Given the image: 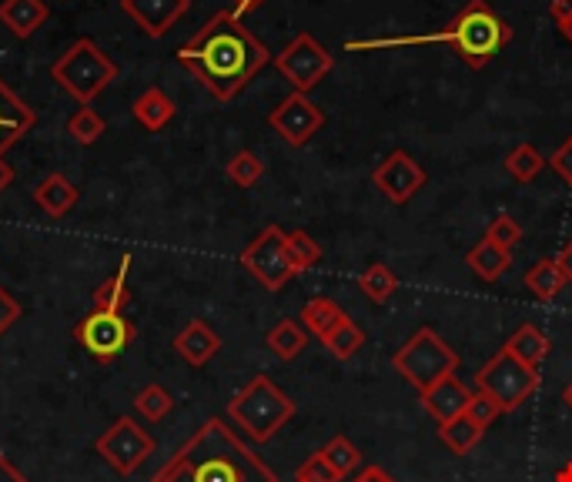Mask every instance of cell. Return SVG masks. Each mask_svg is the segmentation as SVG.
I'll list each match as a JSON object with an SVG mask.
<instances>
[{"mask_svg": "<svg viewBox=\"0 0 572 482\" xmlns=\"http://www.w3.org/2000/svg\"><path fill=\"white\" fill-rule=\"evenodd\" d=\"M549 168H552L565 185H572V138H565V141L549 154Z\"/></svg>", "mask_w": 572, "mask_h": 482, "instance_id": "40", "label": "cell"}, {"mask_svg": "<svg viewBox=\"0 0 572 482\" xmlns=\"http://www.w3.org/2000/svg\"><path fill=\"white\" fill-rule=\"evenodd\" d=\"M95 452L118 472V475H131L138 472L151 456H154V439L131 419L121 416L111 423V429H105L95 439Z\"/></svg>", "mask_w": 572, "mask_h": 482, "instance_id": "11", "label": "cell"}, {"mask_svg": "<svg viewBox=\"0 0 572 482\" xmlns=\"http://www.w3.org/2000/svg\"><path fill=\"white\" fill-rule=\"evenodd\" d=\"M355 482H395L382 465H369V469H362L359 475H355Z\"/></svg>", "mask_w": 572, "mask_h": 482, "instance_id": "44", "label": "cell"}, {"mask_svg": "<svg viewBox=\"0 0 572 482\" xmlns=\"http://www.w3.org/2000/svg\"><path fill=\"white\" fill-rule=\"evenodd\" d=\"M419 398H422L426 413L442 426V423H449V419H455V416H465L472 392L459 382V375H446L439 385H432V388L422 392Z\"/></svg>", "mask_w": 572, "mask_h": 482, "instance_id": "16", "label": "cell"}, {"mask_svg": "<svg viewBox=\"0 0 572 482\" xmlns=\"http://www.w3.org/2000/svg\"><path fill=\"white\" fill-rule=\"evenodd\" d=\"M134 409L141 419L147 423H161V419H168L172 409H175V395L165 388V385H157V382H147L138 395H134Z\"/></svg>", "mask_w": 572, "mask_h": 482, "instance_id": "27", "label": "cell"}, {"mask_svg": "<svg viewBox=\"0 0 572 482\" xmlns=\"http://www.w3.org/2000/svg\"><path fill=\"white\" fill-rule=\"evenodd\" d=\"M295 482H342V479L329 469V462H324V459L315 452V456H308V459L295 469Z\"/></svg>", "mask_w": 572, "mask_h": 482, "instance_id": "38", "label": "cell"}, {"mask_svg": "<svg viewBox=\"0 0 572 482\" xmlns=\"http://www.w3.org/2000/svg\"><path fill=\"white\" fill-rule=\"evenodd\" d=\"M565 285H569V282H565L562 269L556 265V259H542V262H536V265L526 272V288H529L539 302H552Z\"/></svg>", "mask_w": 572, "mask_h": 482, "instance_id": "24", "label": "cell"}, {"mask_svg": "<svg viewBox=\"0 0 572 482\" xmlns=\"http://www.w3.org/2000/svg\"><path fill=\"white\" fill-rule=\"evenodd\" d=\"M175 111L178 105L161 91V88H147L138 95V101L131 105V114L134 121L144 128V131H161V128H168L175 121Z\"/></svg>", "mask_w": 572, "mask_h": 482, "instance_id": "19", "label": "cell"}, {"mask_svg": "<svg viewBox=\"0 0 572 482\" xmlns=\"http://www.w3.org/2000/svg\"><path fill=\"white\" fill-rule=\"evenodd\" d=\"M14 185V168L8 165L4 157H0V191H8Z\"/></svg>", "mask_w": 572, "mask_h": 482, "instance_id": "46", "label": "cell"}, {"mask_svg": "<svg viewBox=\"0 0 572 482\" xmlns=\"http://www.w3.org/2000/svg\"><path fill=\"white\" fill-rule=\"evenodd\" d=\"M465 416H469V419H472L475 426L488 429V426H493V423H496V419L503 416V409H499V402H496V398H488L485 392H472Z\"/></svg>", "mask_w": 572, "mask_h": 482, "instance_id": "37", "label": "cell"}, {"mask_svg": "<svg viewBox=\"0 0 572 482\" xmlns=\"http://www.w3.org/2000/svg\"><path fill=\"white\" fill-rule=\"evenodd\" d=\"M108 131V124H105V118L95 111V108H88V105H80L70 118H67V134L77 141V144H95L101 134Z\"/></svg>", "mask_w": 572, "mask_h": 482, "instance_id": "35", "label": "cell"}, {"mask_svg": "<svg viewBox=\"0 0 572 482\" xmlns=\"http://www.w3.org/2000/svg\"><path fill=\"white\" fill-rule=\"evenodd\" d=\"M482 426H475L469 416H455V419H449V423H442L439 426V439L455 452V456H465V452H472L475 446H479V439H482Z\"/></svg>", "mask_w": 572, "mask_h": 482, "instance_id": "29", "label": "cell"}, {"mask_svg": "<svg viewBox=\"0 0 572 482\" xmlns=\"http://www.w3.org/2000/svg\"><path fill=\"white\" fill-rule=\"evenodd\" d=\"M228 419L252 442L265 446L295 419V402L268 375H255L228 402Z\"/></svg>", "mask_w": 572, "mask_h": 482, "instance_id": "4", "label": "cell"}, {"mask_svg": "<svg viewBox=\"0 0 572 482\" xmlns=\"http://www.w3.org/2000/svg\"><path fill=\"white\" fill-rule=\"evenodd\" d=\"M475 388L499 402L503 413H516L539 388V369L516 359L506 346L475 372Z\"/></svg>", "mask_w": 572, "mask_h": 482, "instance_id": "7", "label": "cell"}, {"mask_svg": "<svg viewBox=\"0 0 572 482\" xmlns=\"http://www.w3.org/2000/svg\"><path fill=\"white\" fill-rule=\"evenodd\" d=\"M395 372L413 385L419 395L429 392L432 385H439L446 375H455L459 369V355L455 349L439 339V332L432 329H419L413 339H408L395 355H392Z\"/></svg>", "mask_w": 572, "mask_h": 482, "instance_id": "6", "label": "cell"}, {"mask_svg": "<svg viewBox=\"0 0 572 482\" xmlns=\"http://www.w3.org/2000/svg\"><path fill=\"white\" fill-rule=\"evenodd\" d=\"M265 346L272 349V355L278 362H292V359H298L308 349V332L298 326L295 318H282L278 326L265 336Z\"/></svg>", "mask_w": 572, "mask_h": 482, "instance_id": "23", "label": "cell"}, {"mask_svg": "<svg viewBox=\"0 0 572 482\" xmlns=\"http://www.w3.org/2000/svg\"><path fill=\"white\" fill-rule=\"evenodd\" d=\"M426 182H429L426 168L408 151H402V147L388 151L378 161V165H375V172H372V185L392 205H408V201H413L426 188Z\"/></svg>", "mask_w": 572, "mask_h": 482, "instance_id": "12", "label": "cell"}, {"mask_svg": "<svg viewBox=\"0 0 572 482\" xmlns=\"http://www.w3.org/2000/svg\"><path fill=\"white\" fill-rule=\"evenodd\" d=\"M556 265L562 269L565 282L572 285V241H565V245L559 249V255H556Z\"/></svg>", "mask_w": 572, "mask_h": 482, "instance_id": "43", "label": "cell"}, {"mask_svg": "<svg viewBox=\"0 0 572 482\" xmlns=\"http://www.w3.org/2000/svg\"><path fill=\"white\" fill-rule=\"evenodd\" d=\"M134 326L128 321L124 311H108V308H91V315H85L74 326V339L80 342L95 362L111 365L114 359H121L131 342H134Z\"/></svg>", "mask_w": 572, "mask_h": 482, "instance_id": "8", "label": "cell"}, {"mask_svg": "<svg viewBox=\"0 0 572 482\" xmlns=\"http://www.w3.org/2000/svg\"><path fill=\"white\" fill-rule=\"evenodd\" d=\"M549 18H552L559 28H565V24L572 21V0H549Z\"/></svg>", "mask_w": 572, "mask_h": 482, "instance_id": "41", "label": "cell"}, {"mask_svg": "<svg viewBox=\"0 0 572 482\" xmlns=\"http://www.w3.org/2000/svg\"><path fill=\"white\" fill-rule=\"evenodd\" d=\"M556 482H572V462H565V465L556 472Z\"/></svg>", "mask_w": 572, "mask_h": 482, "instance_id": "47", "label": "cell"}, {"mask_svg": "<svg viewBox=\"0 0 572 482\" xmlns=\"http://www.w3.org/2000/svg\"><path fill=\"white\" fill-rule=\"evenodd\" d=\"M324 349H329V355L332 359H339V362H349L352 355H359V349L365 346V329L359 326L355 318H345L342 326L321 342Z\"/></svg>", "mask_w": 572, "mask_h": 482, "instance_id": "30", "label": "cell"}, {"mask_svg": "<svg viewBox=\"0 0 572 482\" xmlns=\"http://www.w3.org/2000/svg\"><path fill=\"white\" fill-rule=\"evenodd\" d=\"M258 8H265V0H231V14H238V18L252 14Z\"/></svg>", "mask_w": 572, "mask_h": 482, "instance_id": "45", "label": "cell"}, {"mask_svg": "<svg viewBox=\"0 0 572 482\" xmlns=\"http://www.w3.org/2000/svg\"><path fill=\"white\" fill-rule=\"evenodd\" d=\"M191 8V0H121V11L147 37H165Z\"/></svg>", "mask_w": 572, "mask_h": 482, "instance_id": "14", "label": "cell"}, {"mask_svg": "<svg viewBox=\"0 0 572 482\" xmlns=\"http://www.w3.org/2000/svg\"><path fill=\"white\" fill-rule=\"evenodd\" d=\"M506 349H509L516 359H522L526 365L539 369V365L546 362V355H549L552 342H549V339H546V336H542L536 326H522L519 332H513V336H509Z\"/></svg>", "mask_w": 572, "mask_h": 482, "instance_id": "26", "label": "cell"}, {"mask_svg": "<svg viewBox=\"0 0 572 482\" xmlns=\"http://www.w3.org/2000/svg\"><path fill=\"white\" fill-rule=\"evenodd\" d=\"M275 67L298 95H308L336 70V57H332L329 47L318 44L311 34L301 31L285 44L282 54H275Z\"/></svg>", "mask_w": 572, "mask_h": 482, "instance_id": "9", "label": "cell"}, {"mask_svg": "<svg viewBox=\"0 0 572 482\" xmlns=\"http://www.w3.org/2000/svg\"><path fill=\"white\" fill-rule=\"evenodd\" d=\"M398 275L388 269V265H382V262H372L362 275H359V288H362V295H369V302H375V305H385L395 292H398Z\"/></svg>", "mask_w": 572, "mask_h": 482, "instance_id": "28", "label": "cell"}, {"mask_svg": "<svg viewBox=\"0 0 572 482\" xmlns=\"http://www.w3.org/2000/svg\"><path fill=\"white\" fill-rule=\"evenodd\" d=\"M175 352L188 365L201 369V365H208L221 352V336L208 326V321L195 318V321H188V326L175 336Z\"/></svg>", "mask_w": 572, "mask_h": 482, "instance_id": "17", "label": "cell"}, {"mask_svg": "<svg viewBox=\"0 0 572 482\" xmlns=\"http://www.w3.org/2000/svg\"><path fill=\"white\" fill-rule=\"evenodd\" d=\"M34 124H37L34 108L0 80V157H4L21 138H28L34 131Z\"/></svg>", "mask_w": 572, "mask_h": 482, "instance_id": "15", "label": "cell"}, {"mask_svg": "<svg viewBox=\"0 0 572 482\" xmlns=\"http://www.w3.org/2000/svg\"><path fill=\"white\" fill-rule=\"evenodd\" d=\"M47 21V4L44 0H4L0 4V24H4L18 41H28L44 28Z\"/></svg>", "mask_w": 572, "mask_h": 482, "instance_id": "18", "label": "cell"}, {"mask_svg": "<svg viewBox=\"0 0 572 482\" xmlns=\"http://www.w3.org/2000/svg\"><path fill=\"white\" fill-rule=\"evenodd\" d=\"M224 175H228L238 188H255V185L265 178V161H262L255 151H238V154L228 161Z\"/></svg>", "mask_w": 572, "mask_h": 482, "instance_id": "34", "label": "cell"}, {"mask_svg": "<svg viewBox=\"0 0 572 482\" xmlns=\"http://www.w3.org/2000/svg\"><path fill=\"white\" fill-rule=\"evenodd\" d=\"M128 272H131V255L121 259V265L114 269L111 278H105L95 292V308H108V311H124V305L131 302L128 292Z\"/></svg>", "mask_w": 572, "mask_h": 482, "instance_id": "25", "label": "cell"}, {"mask_svg": "<svg viewBox=\"0 0 572 482\" xmlns=\"http://www.w3.org/2000/svg\"><path fill=\"white\" fill-rule=\"evenodd\" d=\"M349 318V311L336 302V298H311V302H305L301 305V321H305V329L318 339V342H324L329 339L342 321Z\"/></svg>", "mask_w": 572, "mask_h": 482, "instance_id": "21", "label": "cell"}, {"mask_svg": "<svg viewBox=\"0 0 572 482\" xmlns=\"http://www.w3.org/2000/svg\"><path fill=\"white\" fill-rule=\"evenodd\" d=\"M485 238L493 241V245H499V249H506V252H513L519 241H522V228H519V221L516 218H509V215H499L493 224L485 228Z\"/></svg>", "mask_w": 572, "mask_h": 482, "instance_id": "36", "label": "cell"}, {"mask_svg": "<svg viewBox=\"0 0 572 482\" xmlns=\"http://www.w3.org/2000/svg\"><path fill=\"white\" fill-rule=\"evenodd\" d=\"M0 482H31L14 462H8L4 456H0Z\"/></svg>", "mask_w": 572, "mask_h": 482, "instance_id": "42", "label": "cell"}, {"mask_svg": "<svg viewBox=\"0 0 572 482\" xmlns=\"http://www.w3.org/2000/svg\"><path fill=\"white\" fill-rule=\"evenodd\" d=\"M559 31H562V37H565V41H569V44H572V21H569V24H565V28H559Z\"/></svg>", "mask_w": 572, "mask_h": 482, "instance_id": "49", "label": "cell"}, {"mask_svg": "<svg viewBox=\"0 0 572 482\" xmlns=\"http://www.w3.org/2000/svg\"><path fill=\"white\" fill-rule=\"evenodd\" d=\"M426 44H446L455 51V57L482 70L493 57H499L513 44V24L485 4V0H469L455 14V21L446 31L432 34H402V37H372V41H349V51H388V47H426Z\"/></svg>", "mask_w": 572, "mask_h": 482, "instance_id": "3", "label": "cell"}, {"mask_svg": "<svg viewBox=\"0 0 572 482\" xmlns=\"http://www.w3.org/2000/svg\"><path fill=\"white\" fill-rule=\"evenodd\" d=\"M77 198H80V191H77V185L70 182V178H64V175H47L37 188H34V201H37V208L44 211V215H51V218H64L74 205H77Z\"/></svg>", "mask_w": 572, "mask_h": 482, "instance_id": "20", "label": "cell"}, {"mask_svg": "<svg viewBox=\"0 0 572 482\" xmlns=\"http://www.w3.org/2000/svg\"><path fill=\"white\" fill-rule=\"evenodd\" d=\"M268 124L282 134V141H288L292 147H305L321 128H324V111L308 98L292 91L272 114Z\"/></svg>", "mask_w": 572, "mask_h": 482, "instance_id": "13", "label": "cell"}, {"mask_svg": "<svg viewBox=\"0 0 572 482\" xmlns=\"http://www.w3.org/2000/svg\"><path fill=\"white\" fill-rule=\"evenodd\" d=\"M175 57L201 80L205 91H211V98L234 101L272 61V51L241 24L238 14L218 11L188 44L178 47Z\"/></svg>", "mask_w": 572, "mask_h": 482, "instance_id": "1", "label": "cell"}, {"mask_svg": "<svg viewBox=\"0 0 572 482\" xmlns=\"http://www.w3.org/2000/svg\"><path fill=\"white\" fill-rule=\"evenodd\" d=\"M318 456L329 462V469L339 475V479H345V475H352L355 469H359V462H362V452L352 446V439H345V436H336V439H329L321 449H318Z\"/></svg>", "mask_w": 572, "mask_h": 482, "instance_id": "32", "label": "cell"}, {"mask_svg": "<svg viewBox=\"0 0 572 482\" xmlns=\"http://www.w3.org/2000/svg\"><path fill=\"white\" fill-rule=\"evenodd\" d=\"M51 77L77 105H91L118 77V64L91 37H80L51 64Z\"/></svg>", "mask_w": 572, "mask_h": 482, "instance_id": "5", "label": "cell"}, {"mask_svg": "<svg viewBox=\"0 0 572 482\" xmlns=\"http://www.w3.org/2000/svg\"><path fill=\"white\" fill-rule=\"evenodd\" d=\"M465 265H469L482 282H499V278L513 269V252H506V249L493 245L488 238H482V241H475V245L469 249Z\"/></svg>", "mask_w": 572, "mask_h": 482, "instance_id": "22", "label": "cell"}, {"mask_svg": "<svg viewBox=\"0 0 572 482\" xmlns=\"http://www.w3.org/2000/svg\"><path fill=\"white\" fill-rule=\"evenodd\" d=\"M546 165H549V161L539 154L536 144H519V147H513V151L506 154V172H509L519 185L536 182V175H539Z\"/></svg>", "mask_w": 572, "mask_h": 482, "instance_id": "31", "label": "cell"}, {"mask_svg": "<svg viewBox=\"0 0 572 482\" xmlns=\"http://www.w3.org/2000/svg\"><path fill=\"white\" fill-rule=\"evenodd\" d=\"M151 482H278V475L224 419H208Z\"/></svg>", "mask_w": 572, "mask_h": 482, "instance_id": "2", "label": "cell"}, {"mask_svg": "<svg viewBox=\"0 0 572 482\" xmlns=\"http://www.w3.org/2000/svg\"><path fill=\"white\" fill-rule=\"evenodd\" d=\"M18 318H21V302L4 285H0V339L18 326Z\"/></svg>", "mask_w": 572, "mask_h": 482, "instance_id": "39", "label": "cell"}, {"mask_svg": "<svg viewBox=\"0 0 572 482\" xmlns=\"http://www.w3.org/2000/svg\"><path fill=\"white\" fill-rule=\"evenodd\" d=\"M562 402H565V406H569V413H572V382L562 388Z\"/></svg>", "mask_w": 572, "mask_h": 482, "instance_id": "48", "label": "cell"}, {"mask_svg": "<svg viewBox=\"0 0 572 482\" xmlns=\"http://www.w3.org/2000/svg\"><path fill=\"white\" fill-rule=\"evenodd\" d=\"M285 249H288V259H292L295 275L298 272H308V269H315L321 262V245H318V241L308 231H301V228L285 234Z\"/></svg>", "mask_w": 572, "mask_h": 482, "instance_id": "33", "label": "cell"}, {"mask_svg": "<svg viewBox=\"0 0 572 482\" xmlns=\"http://www.w3.org/2000/svg\"><path fill=\"white\" fill-rule=\"evenodd\" d=\"M285 234L288 231H282L278 224H268L252 238V245L241 252V269L268 292H282L295 278V269L285 249Z\"/></svg>", "mask_w": 572, "mask_h": 482, "instance_id": "10", "label": "cell"}]
</instances>
